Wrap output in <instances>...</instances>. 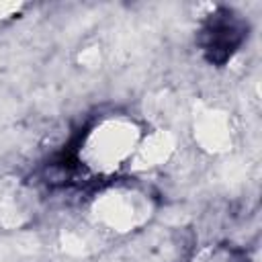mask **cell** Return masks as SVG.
Returning <instances> with one entry per match:
<instances>
[{"label":"cell","mask_w":262,"mask_h":262,"mask_svg":"<svg viewBox=\"0 0 262 262\" xmlns=\"http://www.w3.org/2000/svg\"><path fill=\"white\" fill-rule=\"evenodd\" d=\"M242 37L244 29L229 12L215 14L203 31V49L209 61L223 63L242 43Z\"/></svg>","instance_id":"cell-1"}]
</instances>
